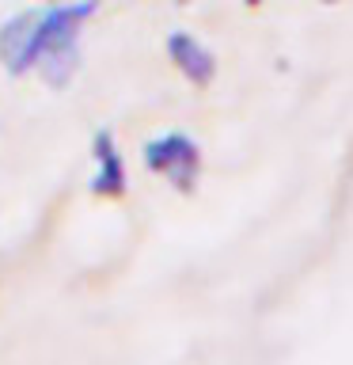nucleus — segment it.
I'll return each instance as SVG.
<instances>
[{
	"instance_id": "obj_1",
	"label": "nucleus",
	"mask_w": 353,
	"mask_h": 365,
	"mask_svg": "<svg viewBox=\"0 0 353 365\" xmlns=\"http://www.w3.org/2000/svg\"><path fill=\"white\" fill-rule=\"evenodd\" d=\"M99 0H61V4L23 11L0 31V57L16 76L42 73L46 84L61 88L80 61V34L95 16Z\"/></svg>"
},
{
	"instance_id": "obj_2",
	"label": "nucleus",
	"mask_w": 353,
	"mask_h": 365,
	"mask_svg": "<svg viewBox=\"0 0 353 365\" xmlns=\"http://www.w3.org/2000/svg\"><path fill=\"white\" fill-rule=\"evenodd\" d=\"M144 168L152 175L167 179L175 190H194L201 171V148L186 133H164L144 145Z\"/></svg>"
},
{
	"instance_id": "obj_3",
	"label": "nucleus",
	"mask_w": 353,
	"mask_h": 365,
	"mask_svg": "<svg viewBox=\"0 0 353 365\" xmlns=\"http://www.w3.org/2000/svg\"><path fill=\"white\" fill-rule=\"evenodd\" d=\"M167 57H171V65H175L179 73L186 76L190 84H198V88H205V84L213 80V73H216L213 53L205 50V46L194 38V34H186V31L167 34Z\"/></svg>"
},
{
	"instance_id": "obj_4",
	"label": "nucleus",
	"mask_w": 353,
	"mask_h": 365,
	"mask_svg": "<svg viewBox=\"0 0 353 365\" xmlns=\"http://www.w3.org/2000/svg\"><path fill=\"white\" fill-rule=\"evenodd\" d=\"M91 156H95L91 194H99V198H122L125 194V160L118 153V145H114V137L110 133H95Z\"/></svg>"
},
{
	"instance_id": "obj_5",
	"label": "nucleus",
	"mask_w": 353,
	"mask_h": 365,
	"mask_svg": "<svg viewBox=\"0 0 353 365\" xmlns=\"http://www.w3.org/2000/svg\"><path fill=\"white\" fill-rule=\"evenodd\" d=\"M247 4H258V0H247Z\"/></svg>"
},
{
	"instance_id": "obj_6",
	"label": "nucleus",
	"mask_w": 353,
	"mask_h": 365,
	"mask_svg": "<svg viewBox=\"0 0 353 365\" xmlns=\"http://www.w3.org/2000/svg\"><path fill=\"white\" fill-rule=\"evenodd\" d=\"M182 4H186V0H182Z\"/></svg>"
}]
</instances>
